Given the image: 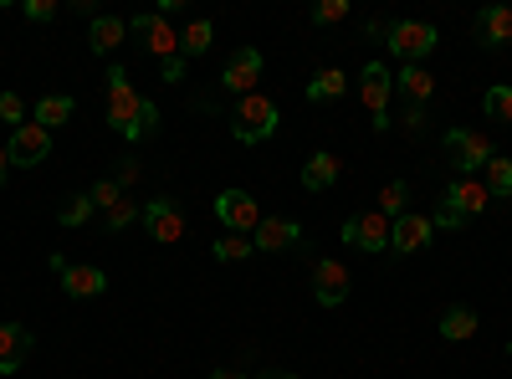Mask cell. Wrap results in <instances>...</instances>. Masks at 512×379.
I'll return each mask as SVG.
<instances>
[{
    "label": "cell",
    "instance_id": "cell-1",
    "mask_svg": "<svg viewBox=\"0 0 512 379\" xmlns=\"http://www.w3.org/2000/svg\"><path fill=\"white\" fill-rule=\"evenodd\" d=\"M277 123H282V113L267 93H246L231 113V134H236V144H267L277 134Z\"/></svg>",
    "mask_w": 512,
    "mask_h": 379
},
{
    "label": "cell",
    "instance_id": "cell-2",
    "mask_svg": "<svg viewBox=\"0 0 512 379\" xmlns=\"http://www.w3.org/2000/svg\"><path fill=\"white\" fill-rule=\"evenodd\" d=\"M384 47H390L405 67H420L425 57L441 47V36H436L431 21H390V36H384Z\"/></svg>",
    "mask_w": 512,
    "mask_h": 379
},
{
    "label": "cell",
    "instance_id": "cell-3",
    "mask_svg": "<svg viewBox=\"0 0 512 379\" xmlns=\"http://www.w3.org/2000/svg\"><path fill=\"white\" fill-rule=\"evenodd\" d=\"M52 272H57L62 292H67V298H77V303L103 298V292H108V272L93 267V262H67L62 251H52Z\"/></svg>",
    "mask_w": 512,
    "mask_h": 379
},
{
    "label": "cell",
    "instance_id": "cell-4",
    "mask_svg": "<svg viewBox=\"0 0 512 379\" xmlns=\"http://www.w3.org/2000/svg\"><path fill=\"white\" fill-rule=\"evenodd\" d=\"M144 103H149V98H139V93H134L128 72H123V67H108V123H113V134H118V139L139 123Z\"/></svg>",
    "mask_w": 512,
    "mask_h": 379
},
{
    "label": "cell",
    "instance_id": "cell-5",
    "mask_svg": "<svg viewBox=\"0 0 512 379\" xmlns=\"http://www.w3.org/2000/svg\"><path fill=\"white\" fill-rule=\"evenodd\" d=\"M446 154H451V164H456V175H477L482 164L497 154V144H492L487 129H451V134H446Z\"/></svg>",
    "mask_w": 512,
    "mask_h": 379
},
{
    "label": "cell",
    "instance_id": "cell-6",
    "mask_svg": "<svg viewBox=\"0 0 512 379\" xmlns=\"http://www.w3.org/2000/svg\"><path fill=\"white\" fill-rule=\"evenodd\" d=\"M128 31H134V36L144 41V52H154L159 62L180 57V36H175V26H169L159 11H144V16H134V21H128Z\"/></svg>",
    "mask_w": 512,
    "mask_h": 379
},
{
    "label": "cell",
    "instance_id": "cell-7",
    "mask_svg": "<svg viewBox=\"0 0 512 379\" xmlns=\"http://www.w3.org/2000/svg\"><path fill=\"white\" fill-rule=\"evenodd\" d=\"M262 72H267V57L256 52V47H241V52H231V62H226V72H221V88L236 93V98H246V93H256Z\"/></svg>",
    "mask_w": 512,
    "mask_h": 379
},
{
    "label": "cell",
    "instance_id": "cell-8",
    "mask_svg": "<svg viewBox=\"0 0 512 379\" xmlns=\"http://www.w3.org/2000/svg\"><path fill=\"white\" fill-rule=\"evenodd\" d=\"M216 221H221L231 236H246V231L262 226V216H256V200H251L246 190H221V195H216Z\"/></svg>",
    "mask_w": 512,
    "mask_h": 379
},
{
    "label": "cell",
    "instance_id": "cell-9",
    "mask_svg": "<svg viewBox=\"0 0 512 379\" xmlns=\"http://www.w3.org/2000/svg\"><path fill=\"white\" fill-rule=\"evenodd\" d=\"M344 246H354V251H390V221H384L379 210L349 216L344 221Z\"/></svg>",
    "mask_w": 512,
    "mask_h": 379
},
{
    "label": "cell",
    "instance_id": "cell-10",
    "mask_svg": "<svg viewBox=\"0 0 512 379\" xmlns=\"http://www.w3.org/2000/svg\"><path fill=\"white\" fill-rule=\"evenodd\" d=\"M11 164L16 170H31V164H41L52 154V134L41 129V123H21V129H11V144H6Z\"/></svg>",
    "mask_w": 512,
    "mask_h": 379
},
{
    "label": "cell",
    "instance_id": "cell-11",
    "mask_svg": "<svg viewBox=\"0 0 512 379\" xmlns=\"http://www.w3.org/2000/svg\"><path fill=\"white\" fill-rule=\"evenodd\" d=\"M359 98H364L369 118H390V98H395L390 67H384V62H369V67L359 72Z\"/></svg>",
    "mask_w": 512,
    "mask_h": 379
},
{
    "label": "cell",
    "instance_id": "cell-12",
    "mask_svg": "<svg viewBox=\"0 0 512 379\" xmlns=\"http://www.w3.org/2000/svg\"><path fill=\"white\" fill-rule=\"evenodd\" d=\"M436 236L431 216H420V210H405L400 221H390V251H400V257H415V251H425Z\"/></svg>",
    "mask_w": 512,
    "mask_h": 379
},
{
    "label": "cell",
    "instance_id": "cell-13",
    "mask_svg": "<svg viewBox=\"0 0 512 379\" xmlns=\"http://www.w3.org/2000/svg\"><path fill=\"white\" fill-rule=\"evenodd\" d=\"M139 221H144V226H149V236H154V241H164V246H175V241L185 236V216H180V205L169 200V195L149 200Z\"/></svg>",
    "mask_w": 512,
    "mask_h": 379
},
{
    "label": "cell",
    "instance_id": "cell-14",
    "mask_svg": "<svg viewBox=\"0 0 512 379\" xmlns=\"http://www.w3.org/2000/svg\"><path fill=\"white\" fill-rule=\"evenodd\" d=\"M251 246L256 251H292V246H303V226L292 216H262V226L251 231Z\"/></svg>",
    "mask_w": 512,
    "mask_h": 379
},
{
    "label": "cell",
    "instance_id": "cell-15",
    "mask_svg": "<svg viewBox=\"0 0 512 379\" xmlns=\"http://www.w3.org/2000/svg\"><path fill=\"white\" fill-rule=\"evenodd\" d=\"M313 298L323 303V308H338L349 298V267L344 262H318L313 267Z\"/></svg>",
    "mask_w": 512,
    "mask_h": 379
},
{
    "label": "cell",
    "instance_id": "cell-16",
    "mask_svg": "<svg viewBox=\"0 0 512 379\" xmlns=\"http://www.w3.org/2000/svg\"><path fill=\"white\" fill-rule=\"evenodd\" d=\"M446 205H456L466 221H477L482 210L492 205V195H487V185H482L477 175H456V180H451V190H446Z\"/></svg>",
    "mask_w": 512,
    "mask_h": 379
},
{
    "label": "cell",
    "instance_id": "cell-17",
    "mask_svg": "<svg viewBox=\"0 0 512 379\" xmlns=\"http://www.w3.org/2000/svg\"><path fill=\"white\" fill-rule=\"evenodd\" d=\"M31 328H21V323H0V374H16L21 364H26V354H31Z\"/></svg>",
    "mask_w": 512,
    "mask_h": 379
},
{
    "label": "cell",
    "instance_id": "cell-18",
    "mask_svg": "<svg viewBox=\"0 0 512 379\" xmlns=\"http://www.w3.org/2000/svg\"><path fill=\"white\" fill-rule=\"evenodd\" d=\"M123 36H128V21H123V16H93L88 47H93V57H113V52L123 47Z\"/></svg>",
    "mask_w": 512,
    "mask_h": 379
},
{
    "label": "cell",
    "instance_id": "cell-19",
    "mask_svg": "<svg viewBox=\"0 0 512 379\" xmlns=\"http://www.w3.org/2000/svg\"><path fill=\"white\" fill-rule=\"evenodd\" d=\"M477 41H482V47H507V41H512V11L507 6L477 11Z\"/></svg>",
    "mask_w": 512,
    "mask_h": 379
},
{
    "label": "cell",
    "instance_id": "cell-20",
    "mask_svg": "<svg viewBox=\"0 0 512 379\" xmlns=\"http://www.w3.org/2000/svg\"><path fill=\"white\" fill-rule=\"evenodd\" d=\"M472 333H477V308L451 303V308L441 313V339H446V344H466Z\"/></svg>",
    "mask_w": 512,
    "mask_h": 379
},
{
    "label": "cell",
    "instance_id": "cell-21",
    "mask_svg": "<svg viewBox=\"0 0 512 379\" xmlns=\"http://www.w3.org/2000/svg\"><path fill=\"white\" fill-rule=\"evenodd\" d=\"M344 88H349L344 67H318L313 82H308V103H338V98H344Z\"/></svg>",
    "mask_w": 512,
    "mask_h": 379
},
{
    "label": "cell",
    "instance_id": "cell-22",
    "mask_svg": "<svg viewBox=\"0 0 512 379\" xmlns=\"http://www.w3.org/2000/svg\"><path fill=\"white\" fill-rule=\"evenodd\" d=\"M338 170H344V164H338V154H328V149H318L308 164H303V190H328L333 180H338Z\"/></svg>",
    "mask_w": 512,
    "mask_h": 379
},
{
    "label": "cell",
    "instance_id": "cell-23",
    "mask_svg": "<svg viewBox=\"0 0 512 379\" xmlns=\"http://www.w3.org/2000/svg\"><path fill=\"white\" fill-rule=\"evenodd\" d=\"M72 113H77V103H72L67 93H47V98L36 103V118H31V123H41V129L52 134V129H62V123H67Z\"/></svg>",
    "mask_w": 512,
    "mask_h": 379
},
{
    "label": "cell",
    "instance_id": "cell-24",
    "mask_svg": "<svg viewBox=\"0 0 512 379\" xmlns=\"http://www.w3.org/2000/svg\"><path fill=\"white\" fill-rule=\"evenodd\" d=\"M395 88L405 93V103H431V93H436V77L431 72H425V67H405L400 77H395Z\"/></svg>",
    "mask_w": 512,
    "mask_h": 379
},
{
    "label": "cell",
    "instance_id": "cell-25",
    "mask_svg": "<svg viewBox=\"0 0 512 379\" xmlns=\"http://www.w3.org/2000/svg\"><path fill=\"white\" fill-rule=\"evenodd\" d=\"M210 41H216V21H190V26L180 31V57H185V62H190V57H205Z\"/></svg>",
    "mask_w": 512,
    "mask_h": 379
},
{
    "label": "cell",
    "instance_id": "cell-26",
    "mask_svg": "<svg viewBox=\"0 0 512 379\" xmlns=\"http://www.w3.org/2000/svg\"><path fill=\"white\" fill-rule=\"evenodd\" d=\"M482 185H487V195H502V200H512V159L507 154H492L487 164H482Z\"/></svg>",
    "mask_w": 512,
    "mask_h": 379
},
{
    "label": "cell",
    "instance_id": "cell-27",
    "mask_svg": "<svg viewBox=\"0 0 512 379\" xmlns=\"http://www.w3.org/2000/svg\"><path fill=\"white\" fill-rule=\"evenodd\" d=\"M374 210H379L384 221H400L405 210H410V185H405V180H390V185L379 190V205H374Z\"/></svg>",
    "mask_w": 512,
    "mask_h": 379
},
{
    "label": "cell",
    "instance_id": "cell-28",
    "mask_svg": "<svg viewBox=\"0 0 512 379\" xmlns=\"http://www.w3.org/2000/svg\"><path fill=\"white\" fill-rule=\"evenodd\" d=\"M251 251H256V246H251L246 236H231V231H226V236L216 241V262H226V267H231V262H246Z\"/></svg>",
    "mask_w": 512,
    "mask_h": 379
},
{
    "label": "cell",
    "instance_id": "cell-29",
    "mask_svg": "<svg viewBox=\"0 0 512 379\" xmlns=\"http://www.w3.org/2000/svg\"><path fill=\"white\" fill-rule=\"evenodd\" d=\"M482 108H487V118H502V123H512V88H507V82H497V88H487Z\"/></svg>",
    "mask_w": 512,
    "mask_h": 379
},
{
    "label": "cell",
    "instance_id": "cell-30",
    "mask_svg": "<svg viewBox=\"0 0 512 379\" xmlns=\"http://www.w3.org/2000/svg\"><path fill=\"white\" fill-rule=\"evenodd\" d=\"M88 216H93V195H72V200H67L62 210H57V221H62L67 231H72V226H82Z\"/></svg>",
    "mask_w": 512,
    "mask_h": 379
},
{
    "label": "cell",
    "instance_id": "cell-31",
    "mask_svg": "<svg viewBox=\"0 0 512 379\" xmlns=\"http://www.w3.org/2000/svg\"><path fill=\"white\" fill-rule=\"evenodd\" d=\"M144 216V205H134V200H118L113 210H108V231H123V226H134Z\"/></svg>",
    "mask_w": 512,
    "mask_h": 379
},
{
    "label": "cell",
    "instance_id": "cell-32",
    "mask_svg": "<svg viewBox=\"0 0 512 379\" xmlns=\"http://www.w3.org/2000/svg\"><path fill=\"white\" fill-rule=\"evenodd\" d=\"M344 16H349V0H318V6H313V21L318 26H338Z\"/></svg>",
    "mask_w": 512,
    "mask_h": 379
},
{
    "label": "cell",
    "instance_id": "cell-33",
    "mask_svg": "<svg viewBox=\"0 0 512 379\" xmlns=\"http://www.w3.org/2000/svg\"><path fill=\"white\" fill-rule=\"evenodd\" d=\"M425 123H431V113H425L420 103H405V113H400V129H405L410 139H420V134H425Z\"/></svg>",
    "mask_w": 512,
    "mask_h": 379
},
{
    "label": "cell",
    "instance_id": "cell-34",
    "mask_svg": "<svg viewBox=\"0 0 512 379\" xmlns=\"http://www.w3.org/2000/svg\"><path fill=\"white\" fill-rule=\"evenodd\" d=\"M0 123H16V129L26 123V103L16 93H0Z\"/></svg>",
    "mask_w": 512,
    "mask_h": 379
},
{
    "label": "cell",
    "instance_id": "cell-35",
    "mask_svg": "<svg viewBox=\"0 0 512 379\" xmlns=\"http://www.w3.org/2000/svg\"><path fill=\"white\" fill-rule=\"evenodd\" d=\"M431 226H436V231H461V226H466V216H461L456 205H446V200H441V210L431 216Z\"/></svg>",
    "mask_w": 512,
    "mask_h": 379
},
{
    "label": "cell",
    "instance_id": "cell-36",
    "mask_svg": "<svg viewBox=\"0 0 512 379\" xmlns=\"http://www.w3.org/2000/svg\"><path fill=\"white\" fill-rule=\"evenodd\" d=\"M113 180H118V190H128V185L139 180V159H134V154H123V159H118V170H113Z\"/></svg>",
    "mask_w": 512,
    "mask_h": 379
},
{
    "label": "cell",
    "instance_id": "cell-37",
    "mask_svg": "<svg viewBox=\"0 0 512 379\" xmlns=\"http://www.w3.org/2000/svg\"><path fill=\"white\" fill-rule=\"evenodd\" d=\"M118 200H123V190H118V180H98V185H93V205H108V210H113Z\"/></svg>",
    "mask_w": 512,
    "mask_h": 379
},
{
    "label": "cell",
    "instance_id": "cell-38",
    "mask_svg": "<svg viewBox=\"0 0 512 379\" xmlns=\"http://www.w3.org/2000/svg\"><path fill=\"white\" fill-rule=\"evenodd\" d=\"M52 16H57V0H26V21L41 26V21H52Z\"/></svg>",
    "mask_w": 512,
    "mask_h": 379
},
{
    "label": "cell",
    "instance_id": "cell-39",
    "mask_svg": "<svg viewBox=\"0 0 512 379\" xmlns=\"http://www.w3.org/2000/svg\"><path fill=\"white\" fill-rule=\"evenodd\" d=\"M159 67H164V82H185V57H169Z\"/></svg>",
    "mask_w": 512,
    "mask_h": 379
},
{
    "label": "cell",
    "instance_id": "cell-40",
    "mask_svg": "<svg viewBox=\"0 0 512 379\" xmlns=\"http://www.w3.org/2000/svg\"><path fill=\"white\" fill-rule=\"evenodd\" d=\"M364 36H374V41H384V36H390V21H379V16H374V21H364Z\"/></svg>",
    "mask_w": 512,
    "mask_h": 379
},
{
    "label": "cell",
    "instance_id": "cell-41",
    "mask_svg": "<svg viewBox=\"0 0 512 379\" xmlns=\"http://www.w3.org/2000/svg\"><path fill=\"white\" fill-rule=\"evenodd\" d=\"M256 379H303V374H287V369H267V374H256Z\"/></svg>",
    "mask_w": 512,
    "mask_h": 379
},
{
    "label": "cell",
    "instance_id": "cell-42",
    "mask_svg": "<svg viewBox=\"0 0 512 379\" xmlns=\"http://www.w3.org/2000/svg\"><path fill=\"white\" fill-rule=\"evenodd\" d=\"M210 379H246V374H241V369H216Z\"/></svg>",
    "mask_w": 512,
    "mask_h": 379
},
{
    "label": "cell",
    "instance_id": "cell-43",
    "mask_svg": "<svg viewBox=\"0 0 512 379\" xmlns=\"http://www.w3.org/2000/svg\"><path fill=\"white\" fill-rule=\"evenodd\" d=\"M6 170H11V154H6V144H0V180H6Z\"/></svg>",
    "mask_w": 512,
    "mask_h": 379
}]
</instances>
